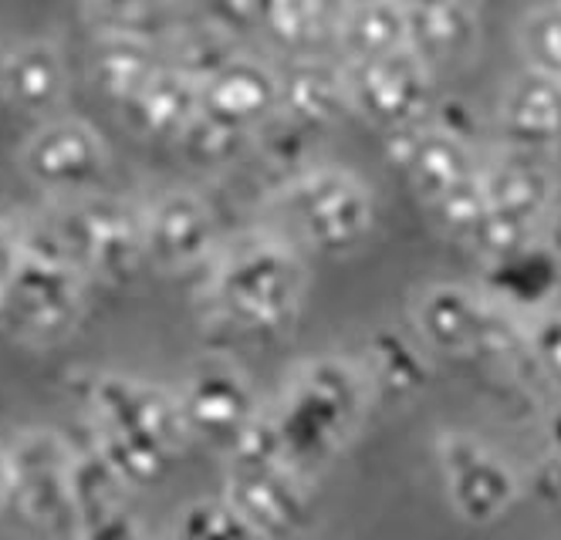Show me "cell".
Listing matches in <instances>:
<instances>
[{"mask_svg":"<svg viewBox=\"0 0 561 540\" xmlns=\"http://www.w3.org/2000/svg\"><path fill=\"white\" fill-rule=\"evenodd\" d=\"M224 496L240 510L261 540H285L308 527L311 496L305 476L280 456L271 415H257L230 449Z\"/></svg>","mask_w":561,"mask_h":540,"instance_id":"277c9868","label":"cell"},{"mask_svg":"<svg viewBox=\"0 0 561 540\" xmlns=\"http://www.w3.org/2000/svg\"><path fill=\"white\" fill-rule=\"evenodd\" d=\"M51 233L78 271L108 284L133 280L149 261L146 214L123 199L95 196L75 203L55 220Z\"/></svg>","mask_w":561,"mask_h":540,"instance_id":"8992f818","label":"cell"},{"mask_svg":"<svg viewBox=\"0 0 561 540\" xmlns=\"http://www.w3.org/2000/svg\"><path fill=\"white\" fill-rule=\"evenodd\" d=\"M561 287V261L545 243L488 261V295L511 311H541Z\"/></svg>","mask_w":561,"mask_h":540,"instance_id":"d6986e66","label":"cell"},{"mask_svg":"<svg viewBox=\"0 0 561 540\" xmlns=\"http://www.w3.org/2000/svg\"><path fill=\"white\" fill-rule=\"evenodd\" d=\"M280 108V81L271 68L251 58H230L224 68L204 78V99L199 115L217 129L244 139L251 129Z\"/></svg>","mask_w":561,"mask_h":540,"instance_id":"2e32d148","label":"cell"},{"mask_svg":"<svg viewBox=\"0 0 561 540\" xmlns=\"http://www.w3.org/2000/svg\"><path fill=\"white\" fill-rule=\"evenodd\" d=\"M520 48L531 71L561 78V4H551L525 21Z\"/></svg>","mask_w":561,"mask_h":540,"instance_id":"4dcf8cb0","label":"cell"},{"mask_svg":"<svg viewBox=\"0 0 561 540\" xmlns=\"http://www.w3.org/2000/svg\"><path fill=\"white\" fill-rule=\"evenodd\" d=\"M545 246L548 251L561 261V203L551 206V214H548V227H545Z\"/></svg>","mask_w":561,"mask_h":540,"instance_id":"f35d334b","label":"cell"},{"mask_svg":"<svg viewBox=\"0 0 561 540\" xmlns=\"http://www.w3.org/2000/svg\"><path fill=\"white\" fill-rule=\"evenodd\" d=\"M366 358H369V371H366L369 386L389 399H410L423 392L433 379V365L426 361L423 348L407 331L376 328V335L366 342Z\"/></svg>","mask_w":561,"mask_h":540,"instance_id":"cb8c5ba5","label":"cell"},{"mask_svg":"<svg viewBox=\"0 0 561 540\" xmlns=\"http://www.w3.org/2000/svg\"><path fill=\"white\" fill-rule=\"evenodd\" d=\"M348 105L345 74L325 65H301L280 81V108H285L298 126L318 129L329 126Z\"/></svg>","mask_w":561,"mask_h":540,"instance_id":"d4e9b609","label":"cell"},{"mask_svg":"<svg viewBox=\"0 0 561 540\" xmlns=\"http://www.w3.org/2000/svg\"><path fill=\"white\" fill-rule=\"evenodd\" d=\"M477 45V14L467 0H433L410 8V51L430 68L467 58Z\"/></svg>","mask_w":561,"mask_h":540,"instance_id":"44dd1931","label":"cell"},{"mask_svg":"<svg viewBox=\"0 0 561 540\" xmlns=\"http://www.w3.org/2000/svg\"><path fill=\"white\" fill-rule=\"evenodd\" d=\"M484 193L488 217L477 227L470 243L480 246L488 261L535 243V227L548 220L554 206V183L548 170L525 152L507 156L484 170Z\"/></svg>","mask_w":561,"mask_h":540,"instance_id":"ba28073f","label":"cell"},{"mask_svg":"<svg viewBox=\"0 0 561 540\" xmlns=\"http://www.w3.org/2000/svg\"><path fill=\"white\" fill-rule=\"evenodd\" d=\"M342 48L352 61H373L410 48V8L403 0H363L342 21Z\"/></svg>","mask_w":561,"mask_h":540,"instance_id":"603a6c76","label":"cell"},{"mask_svg":"<svg viewBox=\"0 0 561 540\" xmlns=\"http://www.w3.org/2000/svg\"><path fill=\"white\" fill-rule=\"evenodd\" d=\"M345 0H264L261 24L291 48H311L342 31Z\"/></svg>","mask_w":561,"mask_h":540,"instance_id":"4316f807","label":"cell"},{"mask_svg":"<svg viewBox=\"0 0 561 540\" xmlns=\"http://www.w3.org/2000/svg\"><path fill=\"white\" fill-rule=\"evenodd\" d=\"M305 267L288 243L254 237L227 251L210 277L214 311L240 335L271 338L301 311Z\"/></svg>","mask_w":561,"mask_h":540,"instance_id":"7a4b0ae2","label":"cell"},{"mask_svg":"<svg viewBox=\"0 0 561 540\" xmlns=\"http://www.w3.org/2000/svg\"><path fill=\"white\" fill-rule=\"evenodd\" d=\"M78 537H82V540H142V527H139V520L133 514L118 510V514L92 524V527H82V530H78Z\"/></svg>","mask_w":561,"mask_h":540,"instance_id":"d6a6232c","label":"cell"},{"mask_svg":"<svg viewBox=\"0 0 561 540\" xmlns=\"http://www.w3.org/2000/svg\"><path fill=\"white\" fill-rule=\"evenodd\" d=\"M285 217L305 243L325 254L355 251L373 233V189L345 170H311L285 189Z\"/></svg>","mask_w":561,"mask_h":540,"instance_id":"52a82bcc","label":"cell"},{"mask_svg":"<svg viewBox=\"0 0 561 540\" xmlns=\"http://www.w3.org/2000/svg\"><path fill=\"white\" fill-rule=\"evenodd\" d=\"M126 480L118 476V470L105 460V456L92 446L85 452H75V467H71V510L78 530L92 527L123 507V493Z\"/></svg>","mask_w":561,"mask_h":540,"instance_id":"83f0119b","label":"cell"},{"mask_svg":"<svg viewBox=\"0 0 561 540\" xmlns=\"http://www.w3.org/2000/svg\"><path fill=\"white\" fill-rule=\"evenodd\" d=\"M392 159L403 165L413 189L430 206L444 203L447 196H454L457 189H463L484 173L467 136L450 129L447 122L403 129L399 139H392Z\"/></svg>","mask_w":561,"mask_h":540,"instance_id":"5bb4252c","label":"cell"},{"mask_svg":"<svg viewBox=\"0 0 561 540\" xmlns=\"http://www.w3.org/2000/svg\"><path fill=\"white\" fill-rule=\"evenodd\" d=\"M176 540H261L227 496L190 504L176 520Z\"/></svg>","mask_w":561,"mask_h":540,"instance_id":"f1b7e54d","label":"cell"},{"mask_svg":"<svg viewBox=\"0 0 561 540\" xmlns=\"http://www.w3.org/2000/svg\"><path fill=\"white\" fill-rule=\"evenodd\" d=\"M14 496V467H11V449L0 446V507L11 504Z\"/></svg>","mask_w":561,"mask_h":540,"instance_id":"74e56055","label":"cell"},{"mask_svg":"<svg viewBox=\"0 0 561 540\" xmlns=\"http://www.w3.org/2000/svg\"><path fill=\"white\" fill-rule=\"evenodd\" d=\"M558 4H561V0H558Z\"/></svg>","mask_w":561,"mask_h":540,"instance_id":"60d3db41","label":"cell"},{"mask_svg":"<svg viewBox=\"0 0 561 540\" xmlns=\"http://www.w3.org/2000/svg\"><path fill=\"white\" fill-rule=\"evenodd\" d=\"M193 439L230 452L261 415L254 389L237 365L224 358L199 361L176 392Z\"/></svg>","mask_w":561,"mask_h":540,"instance_id":"8fae6325","label":"cell"},{"mask_svg":"<svg viewBox=\"0 0 561 540\" xmlns=\"http://www.w3.org/2000/svg\"><path fill=\"white\" fill-rule=\"evenodd\" d=\"M21 254H24V237H21V233H14L11 227L0 223V290L8 287L11 274L18 271Z\"/></svg>","mask_w":561,"mask_h":540,"instance_id":"836d02e7","label":"cell"},{"mask_svg":"<svg viewBox=\"0 0 561 540\" xmlns=\"http://www.w3.org/2000/svg\"><path fill=\"white\" fill-rule=\"evenodd\" d=\"M108 34H133L149 41V34L167 31L173 18V0H95Z\"/></svg>","mask_w":561,"mask_h":540,"instance_id":"f546056e","label":"cell"},{"mask_svg":"<svg viewBox=\"0 0 561 540\" xmlns=\"http://www.w3.org/2000/svg\"><path fill=\"white\" fill-rule=\"evenodd\" d=\"M210 4L224 24H251L261 21L264 0H210Z\"/></svg>","mask_w":561,"mask_h":540,"instance_id":"e575fe53","label":"cell"},{"mask_svg":"<svg viewBox=\"0 0 561 540\" xmlns=\"http://www.w3.org/2000/svg\"><path fill=\"white\" fill-rule=\"evenodd\" d=\"M149 261L163 271H186L214 254L217 223L210 206L193 193H167L146 214Z\"/></svg>","mask_w":561,"mask_h":540,"instance_id":"e0dca14e","label":"cell"},{"mask_svg":"<svg viewBox=\"0 0 561 540\" xmlns=\"http://www.w3.org/2000/svg\"><path fill=\"white\" fill-rule=\"evenodd\" d=\"M85 311V274L55 233L24 237V254L0 290V328L27 345H51L78 328Z\"/></svg>","mask_w":561,"mask_h":540,"instance_id":"3957f363","label":"cell"},{"mask_svg":"<svg viewBox=\"0 0 561 540\" xmlns=\"http://www.w3.org/2000/svg\"><path fill=\"white\" fill-rule=\"evenodd\" d=\"M369 379L345 358L322 355L298 365L267 412L280 456L301 476L325 467L363 423Z\"/></svg>","mask_w":561,"mask_h":540,"instance_id":"6da1fadb","label":"cell"},{"mask_svg":"<svg viewBox=\"0 0 561 540\" xmlns=\"http://www.w3.org/2000/svg\"><path fill=\"white\" fill-rule=\"evenodd\" d=\"M436 463L454 510L470 524L501 520L520 496L517 473L484 439L447 433L436 443Z\"/></svg>","mask_w":561,"mask_h":540,"instance_id":"30bf717a","label":"cell"},{"mask_svg":"<svg viewBox=\"0 0 561 540\" xmlns=\"http://www.w3.org/2000/svg\"><path fill=\"white\" fill-rule=\"evenodd\" d=\"M501 133L520 149L535 152L561 142V78L525 71L517 74L501 99Z\"/></svg>","mask_w":561,"mask_h":540,"instance_id":"ac0fdd59","label":"cell"},{"mask_svg":"<svg viewBox=\"0 0 561 540\" xmlns=\"http://www.w3.org/2000/svg\"><path fill=\"white\" fill-rule=\"evenodd\" d=\"M24 173L58 193H82L95 186L108 165V152L102 136L85 122H51L34 133L21 152Z\"/></svg>","mask_w":561,"mask_h":540,"instance_id":"9a60e30c","label":"cell"},{"mask_svg":"<svg viewBox=\"0 0 561 540\" xmlns=\"http://www.w3.org/2000/svg\"><path fill=\"white\" fill-rule=\"evenodd\" d=\"M535 486H538V496H545V501H561V460L548 456L545 467L535 476Z\"/></svg>","mask_w":561,"mask_h":540,"instance_id":"d590c367","label":"cell"},{"mask_svg":"<svg viewBox=\"0 0 561 540\" xmlns=\"http://www.w3.org/2000/svg\"><path fill=\"white\" fill-rule=\"evenodd\" d=\"M525 355L545 371L548 379L561 382V311H538L528 318Z\"/></svg>","mask_w":561,"mask_h":540,"instance_id":"1f68e13d","label":"cell"},{"mask_svg":"<svg viewBox=\"0 0 561 540\" xmlns=\"http://www.w3.org/2000/svg\"><path fill=\"white\" fill-rule=\"evenodd\" d=\"M348 108L382 129L403 133L426 115L433 99V68L407 51L373 61H352L345 71Z\"/></svg>","mask_w":561,"mask_h":540,"instance_id":"9c48e42d","label":"cell"},{"mask_svg":"<svg viewBox=\"0 0 561 540\" xmlns=\"http://www.w3.org/2000/svg\"><path fill=\"white\" fill-rule=\"evenodd\" d=\"M0 99H4V58H0Z\"/></svg>","mask_w":561,"mask_h":540,"instance_id":"ab89813d","label":"cell"},{"mask_svg":"<svg viewBox=\"0 0 561 540\" xmlns=\"http://www.w3.org/2000/svg\"><path fill=\"white\" fill-rule=\"evenodd\" d=\"M65 95V65L48 41L27 45L4 55V99L24 112H48Z\"/></svg>","mask_w":561,"mask_h":540,"instance_id":"7402d4cb","label":"cell"},{"mask_svg":"<svg viewBox=\"0 0 561 540\" xmlns=\"http://www.w3.org/2000/svg\"><path fill=\"white\" fill-rule=\"evenodd\" d=\"M199 99H204V81L180 68H159L126 108L139 133L180 142L199 118Z\"/></svg>","mask_w":561,"mask_h":540,"instance_id":"ffe728a7","label":"cell"},{"mask_svg":"<svg viewBox=\"0 0 561 540\" xmlns=\"http://www.w3.org/2000/svg\"><path fill=\"white\" fill-rule=\"evenodd\" d=\"M545 439H548V456L561 460V402L548 412V420H545Z\"/></svg>","mask_w":561,"mask_h":540,"instance_id":"8d00e7d4","label":"cell"},{"mask_svg":"<svg viewBox=\"0 0 561 540\" xmlns=\"http://www.w3.org/2000/svg\"><path fill=\"white\" fill-rule=\"evenodd\" d=\"M89 412H92V423L149 436L173 456L183 452L186 443L193 439L183 420L180 399L167 389L139 382V379L95 376L89 382Z\"/></svg>","mask_w":561,"mask_h":540,"instance_id":"4fadbf2b","label":"cell"},{"mask_svg":"<svg viewBox=\"0 0 561 540\" xmlns=\"http://www.w3.org/2000/svg\"><path fill=\"white\" fill-rule=\"evenodd\" d=\"M75 446L51 433V429H27L11 446V467H14V496L11 504L31 524H61L75 520L71 510V467H75Z\"/></svg>","mask_w":561,"mask_h":540,"instance_id":"7c38bea8","label":"cell"},{"mask_svg":"<svg viewBox=\"0 0 561 540\" xmlns=\"http://www.w3.org/2000/svg\"><path fill=\"white\" fill-rule=\"evenodd\" d=\"M413 324L420 338L447 355H525V318L494 301L488 290L460 284H433L413 305Z\"/></svg>","mask_w":561,"mask_h":540,"instance_id":"5b68a950","label":"cell"},{"mask_svg":"<svg viewBox=\"0 0 561 540\" xmlns=\"http://www.w3.org/2000/svg\"><path fill=\"white\" fill-rule=\"evenodd\" d=\"M92 71L102 92L129 105L156 78L159 65L152 58L149 41L133 37V34H105L102 45L92 55Z\"/></svg>","mask_w":561,"mask_h":540,"instance_id":"484cf974","label":"cell"}]
</instances>
